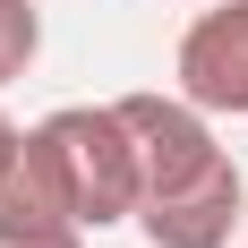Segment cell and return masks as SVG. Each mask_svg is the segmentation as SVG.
I'll use <instances>...</instances> for the list:
<instances>
[{
  "label": "cell",
  "instance_id": "cell-1",
  "mask_svg": "<svg viewBox=\"0 0 248 248\" xmlns=\"http://www.w3.org/2000/svg\"><path fill=\"white\" fill-rule=\"evenodd\" d=\"M137 137V231L146 248H231L248 231V188L214 111L188 94H120Z\"/></svg>",
  "mask_w": 248,
  "mask_h": 248
},
{
  "label": "cell",
  "instance_id": "cell-2",
  "mask_svg": "<svg viewBox=\"0 0 248 248\" xmlns=\"http://www.w3.org/2000/svg\"><path fill=\"white\" fill-rule=\"evenodd\" d=\"M26 154L43 163L51 197L86 231L137 223V137H128L120 103H60L51 120L26 128Z\"/></svg>",
  "mask_w": 248,
  "mask_h": 248
},
{
  "label": "cell",
  "instance_id": "cell-3",
  "mask_svg": "<svg viewBox=\"0 0 248 248\" xmlns=\"http://www.w3.org/2000/svg\"><path fill=\"white\" fill-rule=\"evenodd\" d=\"M171 86L214 120H248V0H214L171 51Z\"/></svg>",
  "mask_w": 248,
  "mask_h": 248
},
{
  "label": "cell",
  "instance_id": "cell-4",
  "mask_svg": "<svg viewBox=\"0 0 248 248\" xmlns=\"http://www.w3.org/2000/svg\"><path fill=\"white\" fill-rule=\"evenodd\" d=\"M43 51V9L34 0H0V86H17Z\"/></svg>",
  "mask_w": 248,
  "mask_h": 248
},
{
  "label": "cell",
  "instance_id": "cell-5",
  "mask_svg": "<svg viewBox=\"0 0 248 248\" xmlns=\"http://www.w3.org/2000/svg\"><path fill=\"white\" fill-rule=\"evenodd\" d=\"M0 248H86L77 223H26V231H0Z\"/></svg>",
  "mask_w": 248,
  "mask_h": 248
},
{
  "label": "cell",
  "instance_id": "cell-6",
  "mask_svg": "<svg viewBox=\"0 0 248 248\" xmlns=\"http://www.w3.org/2000/svg\"><path fill=\"white\" fill-rule=\"evenodd\" d=\"M17 146H26V128L9 120V111H0V171H9V163H17Z\"/></svg>",
  "mask_w": 248,
  "mask_h": 248
},
{
  "label": "cell",
  "instance_id": "cell-7",
  "mask_svg": "<svg viewBox=\"0 0 248 248\" xmlns=\"http://www.w3.org/2000/svg\"><path fill=\"white\" fill-rule=\"evenodd\" d=\"M240 248H248V231H240Z\"/></svg>",
  "mask_w": 248,
  "mask_h": 248
}]
</instances>
